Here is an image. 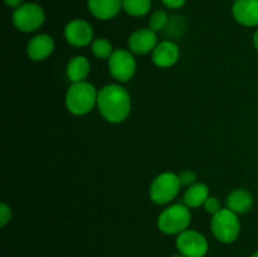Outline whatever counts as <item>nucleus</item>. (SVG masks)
Listing matches in <instances>:
<instances>
[{
  "label": "nucleus",
  "instance_id": "4be33fe9",
  "mask_svg": "<svg viewBox=\"0 0 258 257\" xmlns=\"http://www.w3.org/2000/svg\"><path fill=\"white\" fill-rule=\"evenodd\" d=\"M179 179H180L181 186H190L193 185L194 183H197V174L194 173L193 170H189V169H185L181 173L178 174Z\"/></svg>",
  "mask_w": 258,
  "mask_h": 257
},
{
  "label": "nucleus",
  "instance_id": "bb28decb",
  "mask_svg": "<svg viewBox=\"0 0 258 257\" xmlns=\"http://www.w3.org/2000/svg\"><path fill=\"white\" fill-rule=\"evenodd\" d=\"M251 257H258V251L257 252H254V253L253 254H252V256Z\"/></svg>",
  "mask_w": 258,
  "mask_h": 257
},
{
  "label": "nucleus",
  "instance_id": "ddd939ff",
  "mask_svg": "<svg viewBox=\"0 0 258 257\" xmlns=\"http://www.w3.org/2000/svg\"><path fill=\"white\" fill-rule=\"evenodd\" d=\"M54 39L49 34L40 33L30 38L27 44V54L28 57L35 62H42L45 60L54 50Z\"/></svg>",
  "mask_w": 258,
  "mask_h": 257
},
{
  "label": "nucleus",
  "instance_id": "a878e982",
  "mask_svg": "<svg viewBox=\"0 0 258 257\" xmlns=\"http://www.w3.org/2000/svg\"><path fill=\"white\" fill-rule=\"evenodd\" d=\"M253 45H254V48H256V49L258 50V29L256 30V32H254V34H253Z\"/></svg>",
  "mask_w": 258,
  "mask_h": 257
},
{
  "label": "nucleus",
  "instance_id": "4468645a",
  "mask_svg": "<svg viewBox=\"0 0 258 257\" xmlns=\"http://www.w3.org/2000/svg\"><path fill=\"white\" fill-rule=\"evenodd\" d=\"M91 14L100 20H111L122 9V0H87Z\"/></svg>",
  "mask_w": 258,
  "mask_h": 257
},
{
  "label": "nucleus",
  "instance_id": "f3484780",
  "mask_svg": "<svg viewBox=\"0 0 258 257\" xmlns=\"http://www.w3.org/2000/svg\"><path fill=\"white\" fill-rule=\"evenodd\" d=\"M209 197V188L204 183H194L193 185L188 186L184 193V204L188 208H198L202 207Z\"/></svg>",
  "mask_w": 258,
  "mask_h": 257
},
{
  "label": "nucleus",
  "instance_id": "dca6fc26",
  "mask_svg": "<svg viewBox=\"0 0 258 257\" xmlns=\"http://www.w3.org/2000/svg\"><path fill=\"white\" fill-rule=\"evenodd\" d=\"M91 72V63L85 55H76L71 58L66 67L67 78L72 83L86 81Z\"/></svg>",
  "mask_w": 258,
  "mask_h": 257
},
{
  "label": "nucleus",
  "instance_id": "1a4fd4ad",
  "mask_svg": "<svg viewBox=\"0 0 258 257\" xmlns=\"http://www.w3.org/2000/svg\"><path fill=\"white\" fill-rule=\"evenodd\" d=\"M64 38L73 47H87L93 42L92 25L85 19L71 20L64 28Z\"/></svg>",
  "mask_w": 258,
  "mask_h": 257
},
{
  "label": "nucleus",
  "instance_id": "f03ea898",
  "mask_svg": "<svg viewBox=\"0 0 258 257\" xmlns=\"http://www.w3.org/2000/svg\"><path fill=\"white\" fill-rule=\"evenodd\" d=\"M97 97L98 91L92 83L87 81L72 83L66 92V107L72 115H87L97 106Z\"/></svg>",
  "mask_w": 258,
  "mask_h": 257
},
{
  "label": "nucleus",
  "instance_id": "20e7f679",
  "mask_svg": "<svg viewBox=\"0 0 258 257\" xmlns=\"http://www.w3.org/2000/svg\"><path fill=\"white\" fill-rule=\"evenodd\" d=\"M181 188L179 175L171 171L161 173L151 181L149 197L158 206H165L176 198Z\"/></svg>",
  "mask_w": 258,
  "mask_h": 257
},
{
  "label": "nucleus",
  "instance_id": "6e6552de",
  "mask_svg": "<svg viewBox=\"0 0 258 257\" xmlns=\"http://www.w3.org/2000/svg\"><path fill=\"white\" fill-rule=\"evenodd\" d=\"M176 248L184 257H204L208 252V241L201 232L188 228L176 237Z\"/></svg>",
  "mask_w": 258,
  "mask_h": 257
},
{
  "label": "nucleus",
  "instance_id": "39448f33",
  "mask_svg": "<svg viewBox=\"0 0 258 257\" xmlns=\"http://www.w3.org/2000/svg\"><path fill=\"white\" fill-rule=\"evenodd\" d=\"M211 228L214 237L222 243H232L241 233V222L238 214L228 208H222L212 217Z\"/></svg>",
  "mask_w": 258,
  "mask_h": 257
},
{
  "label": "nucleus",
  "instance_id": "9b49d317",
  "mask_svg": "<svg viewBox=\"0 0 258 257\" xmlns=\"http://www.w3.org/2000/svg\"><path fill=\"white\" fill-rule=\"evenodd\" d=\"M180 58V49L173 40H163L158 43L155 49L151 53L154 65L159 68H170Z\"/></svg>",
  "mask_w": 258,
  "mask_h": 257
},
{
  "label": "nucleus",
  "instance_id": "9d476101",
  "mask_svg": "<svg viewBox=\"0 0 258 257\" xmlns=\"http://www.w3.org/2000/svg\"><path fill=\"white\" fill-rule=\"evenodd\" d=\"M158 34L150 28H140L131 33L127 39L128 50L134 54H148L153 53L158 45Z\"/></svg>",
  "mask_w": 258,
  "mask_h": 257
},
{
  "label": "nucleus",
  "instance_id": "423d86ee",
  "mask_svg": "<svg viewBox=\"0 0 258 257\" xmlns=\"http://www.w3.org/2000/svg\"><path fill=\"white\" fill-rule=\"evenodd\" d=\"M13 24L23 33L37 32L45 20L44 9L37 3H24L13 13Z\"/></svg>",
  "mask_w": 258,
  "mask_h": 257
},
{
  "label": "nucleus",
  "instance_id": "a211bd4d",
  "mask_svg": "<svg viewBox=\"0 0 258 257\" xmlns=\"http://www.w3.org/2000/svg\"><path fill=\"white\" fill-rule=\"evenodd\" d=\"M151 0H122V9L126 14L135 18L148 15L151 10Z\"/></svg>",
  "mask_w": 258,
  "mask_h": 257
},
{
  "label": "nucleus",
  "instance_id": "2eb2a0df",
  "mask_svg": "<svg viewBox=\"0 0 258 257\" xmlns=\"http://www.w3.org/2000/svg\"><path fill=\"white\" fill-rule=\"evenodd\" d=\"M226 204L227 208L236 214H244L253 207V197L246 189H234L227 197Z\"/></svg>",
  "mask_w": 258,
  "mask_h": 257
},
{
  "label": "nucleus",
  "instance_id": "7ed1b4c3",
  "mask_svg": "<svg viewBox=\"0 0 258 257\" xmlns=\"http://www.w3.org/2000/svg\"><path fill=\"white\" fill-rule=\"evenodd\" d=\"M190 208L185 204L175 203L166 207L158 217V228L165 234H180L190 226Z\"/></svg>",
  "mask_w": 258,
  "mask_h": 257
},
{
  "label": "nucleus",
  "instance_id": "5701e85b",
  "mask_svg": "<svg viewBox=\"0 0 258 257\" xmlns=\"http://www.w3.org/2000/svg\"><path fill=\"white\" fill-rule=\"evenodd\" d=\"M12 208H10V206H8L7 203H4L3 202L2 204H0V226L2 227H5L8 223L10 222V219H12Z\"/></svg>",
  "mask_w": 258,
  "mask_h": 257
},
{
  "label": "nucleus",
  "instance_id": "aec40b11",
  "mask_svg": "<svg viewBox=\"0 0 258 257\" xmlns=\"http://www.w3.org/2000/svg\"><path fill=\"white\" fill-rule=\"evenodd\" d=\"M169 15L165 10H156L149 18V28L154 32H161L169 24Z\"/></svg>",
  "mask_w": 258,
  "mask_h": 257
},
{
  "label": "nucleus",
  "instance_id": "0eeeda50",
  "mask_svg": "<svg viewBox=\"0 0 258 257\" xmlns=\"http://www.w3.org/2000/svg\"><path fill=\"white\" fill-rule=\"evenodd\" d=\"M107 66L110 75L121 83L133 80L138 68L134 53L127 49H116L107 59Z\"/></svg>",
  "mask_w": 258,
  "mask_h": 257
},
{
  "label": "nucleus",
  "instance_id": "f257e3e1",
  "mask_svg": "<svg viewBox=\"0 0 258 257\" xmlns=\"http://www.w3.org/2000/svg\"><path fill=\"white\" fill-rule=\"evenodd\" d=\"M97 108L107 122L120 123L131 112V96L125 87L117 83L106 85L98 91Z\"/></svg>",
  "mask_w": 258,
  "mask_h": 257
},
{
  "label": "nucleus",
  "instance_id": "393cba45",
  "mask_svg": "<svg viewBox=\"0 0 258 257\" xmlns=\"http://www.w3.org/2000/svg\"><path fill=\"white\" fill-rule=\"evenodd\" d=\"M4 3L9 8H13V9H17V8H19L20 5L24 4L23 0H4Z\"/></svg>",
  "mask_w": 258,
  "mask_h": 257
},
{
  "label": "nucleus",
  "instance_id": "cd10ccee",
  "mask_svg": "<svg viewBox=\"0 0 258 257\" xmlns=\"http://www.w3.org/2000/svg\"><path fill=\"white\" fill-rule=\"evenodd\" d=\"M171 257H184V256H181V254H175V256H171Z\"/></svg>",
  "mask_w": 258,
  "mask_h": 257
},
{
  "label": "nucleus",
  "instance_id": "b1692460",
  "mask_svg": "<svg viewBox=\"0 0 258 257\" xmlns=\"http://www.w3.org/2000/svg\"><path fill=\"white\" fill-rule=\"evenodd\" d=\"M163 4L165 5L169 9H180L181 7H184V4L186 3V0H161Z\"/></svg>",
  "mask_w": 258,
  "mask_h": 257
},
{
  "label": "nucleus",
  "instance_id": "6ab92c4d",
  "mask_svg": "<svg viewBox=\"0 0 258 257\" xmlns=\"http://www.w3.org/2000/svg\"><path fill=\"white\" fill-rule=\"evenodd\" d=\"M91 50H92V54L98 59H108L111 54L115 52L112 43L106 38L93 39V42L91 43Z\"/></svg>",
  "mask_w": 258,
  "mask_h": 257
},
{
  "label": "nucleus",
  "instance_id": "412c9836",
  "mask_svg": "<svg viewBox=\"0 0 258 257\" xmlns=\"http://www.w3.org/2000/svg\"><path fill=\"white\" fill-rule=\"evenodd\" d=\"M204 209H206L207 213L212 214V216H214L216 213H218L219 211L222 209V206H221V202H219V199L217 198V197H208V199L206 201V203L203 204Z\"/></svg>",
  "mask_w": 258,
  "mask_h": 257
},
{
  "label": "nucleus",
  "instance_id": "f8f14e48",
  "mask_svg": "<svg viewBox=\"0 0 258 257\" xmlns=\"http://www.w3.org/2000/svg\"><path fill=\"white\" fill-rule=\"evenodd\" d=\"M232 14L243 27H257L258 25V0H234L232 5Z\"/></svg>",
  "mask_w": 258,
  "mask_h": 257
}]
</instances>
